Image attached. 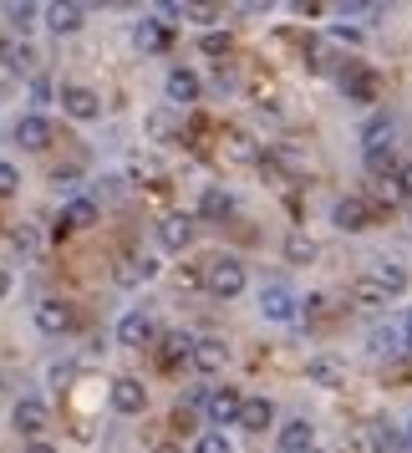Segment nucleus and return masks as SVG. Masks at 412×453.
Instances as JSON below:
<instances>
[{
  "mask_svg": "<svg viewBox=\"0 0 412 453\" xmlns=\"http://www.w3.org/2000/svg\"><path fill=\"white\" fill-rule=\"evenodd\" d=\"M245 286H249L245 260L214 255V260L204 265V296H214V301H234V296H245Z\"/></svg>",
  "mask_w": 412,
  "mask_h": 453,
  "instance_id": "obj_1",
  "label": "nucleus"
},
{
  "mask_svg": "<svg viewBox=\"0 0 412 453\" xmlns=\"http://www.w3.org/2000/svg\"><path fill=\"white\" fill-rule=\"evenodd\" d=\"M107 403H112V412H118V418H138V412L148 408L143 377H112V388H107Z\"/></svg>",
  "mask_w": 412,
  "mask_h": 453,
  "instance_id": "obj_2",
  "label": "nucleus"
},
{
  "mask_svg": "<svg viewBox=\"0 0 412 453\" xmlns=\"http://www.w3.org/2000/svg\"><path fill=\"white\" fill-rule=\"evenodd\" d=\"M72 326H77V311L66 306L62 296H46L42 306H36V331L42 336H66Z\"/></svg>",
  "mask_w": 412,
  "mask_h": 453,
  "instance_id": "obj_3",
  "label": "nucleus"
},
{
  "mask_svg": "<svg viewBox=\"0 0 412 453\" xmlns=\"http://www.w3.org/2000/svg\"><path fill=\"white\" fill-rule=\"evenodd\" d=\"M199 92H204L199 72H188V66H173V72H168V82H164L168 107H194V103H199Z\"/></svg>",
  "mask_w": 412,
  "mask_h": 453,
  "instance_id": "obj_4",
  "label": "nucleus"
},
{
  "mask_svg": "<svg viewBox=\"0 0 412 453\" xmlns=\"http://www.w3.org/2000/svg\"><path fill=\"white\" fill-rule=\"evenodd\" d=\"M51 133H57V127H51V118H42V112H26L11 138H16L26 153H42V148H51Z\"/></svg>",
  "mask_w": 412,
  "mask_h": 453,
  "instance_id": "obj_5",
  "label": "nucleus"
},
{
  "mask_svg": "<svg viewBox=\"0 0 412 453\" xmlns=\"http://www.w3.org/2000/svg\"><path fill=\"white\" fill-rule=\"evenodd\" d=\"M158 240H164V250H173V255H184L188 245H194V214H164L158 219Z\"/></svg>",
  "mask_w": 412,
  "mask_h": 453,
  "instance_id": "obj_6",
  "label": "nucleus"
},
{
  "mask_svg": "<svg viewBox=\"0 0 412 453\" xmlns=\"http://www.w3.org/2000/svg\"><path fill=\"white\" fill-rule=\"evenodd\" d=\"M341 92H347L351 103H377L382 77H377L371 66H347V72H341Z\"/></svg>",
  "mask_w": 412,
  "mask_h": 453,
  "instance_id": "obj_7",
  "label": "nucleus"
},
{
  "mask_svg": "<svg viewBox=\"0 0 412 453\" xmlns=\"http://www.w3.org/2000/svg\"><path fill=\"white\" fill-rule=\"evenodd\" d=\"M62 112L77 118V123H92V118L103 112V97H97L92 87H62Z\"/></svg>",
  "mask_w": 412,
  "mask_h": 453,
  "instance_id": "obj_8",
  "label": "nucleus"
},
{
  "mask_svg": "<svg viewBox=\"0 0 412 453\" xmlns=\"http://www.w3.org/2000/svg\"><path fill=\"white\" fill-rule=\"evenodd\" d=\"M219 148H225L229 164H260V158H265V153H260V143H255V133H245V127H225Z\"/></svg>",
  "mask_w": 412,
  "mask_h": 453,
  "instance_id": "obj_9",
  "label": "nucleus"
},
{
  "mask_svg": "<svg viewBox=\"0 0 412 453\" xmlns=\"http://www.w3.org/2000/svg\"><path fill=\"white\" fill-rule=\"evenodd\" d=\"M11 423H16V433H26V438L36 443V433L46 428V403H42V397H16V408H11Z\"/></svg>",
  "mask_w": 412,
  "mask_h": 453,
  "instance_id": "obj_10",
  "label": "nucleus"
},
{
  "mask_svg": "<svg viewBox=\"0 0 412 453\" xmlns=\"http://www.w3.org/2000/svg\"><path fill=\"white\" fill-rule=\"evenodd\" d=\"M46 26L57 31V36H77L87 26V5H77V0H57V5H46Z\"/></svg>",
  "mask_w": 412,
  "mask_h": 453,
  "instance_id": "obj_11",
  "label": "nucleus"
},
{
  "mask_svg": "<svg viewBox=\"0 0 412 453\" xmlns=\"http://www.w3.org/2000/svg\"><path fill=\"white\" fill-rule=\"evenodd\" d=\"M295 311H301L295 290H286V286H265V296H260V316H265V321H295Z\"/></svg>",
  "mask_w": 412,
  "mask_h": 453,
  "instance_id": "obj_12",
  "label": "nucleus"
},
{
  "mask_svg": "<svg viewBox=\"0 0 412 453\" xmlns=\"http://www.w3.org/2000/svg\"><path fill=\"white\" fill-rule=\"evenodd\" d=\"M225 362H229V342L225 336H199V347H194V372L214 377V372H225Z\"/></svg>",
  "mask_w": 412,
  "mask_h": 453,
  "instance_id": "obj_13",
  "label": "nucleus"
},
{
  "mask_svg": "<svg viewBox=\"0 0 412 453\" xmlns=\"http://www.w3.org/2000/svg\"><path fill=\"white\" fill-rule=\"evenodd\" d=\"M306 377L316 382V388H341V382H347V362L331 357V351H321V357H310L306 362Z\"/></svg>",
  "mask_w": 412,
  "mask_h": 453,
  "instance_id": "obj_14",
  "label": "nucleus"
},
{
  "mask_svg": "<svg viewBox=\"0 0 412 453\" xmlns=\"http://www.w3.org/2000/svg\"><path fill=\"white\" fill-rule=\"evenodd\" d=\"M194 347H199V336H194V331H168L164 342H158V362H164V367L194 362Z\"/></svg>",
  "mask_w": 412,
  "mask_h": 453,
  "instance_id": "obj_15",
  "label": "nucleus"
},
{
  "mask_svg": "<svg viewBox=\"0 0 412 453\" xmlns=\"http://www.w3.org/2000/svg\"><path fill=\"white\" fill-rule=\"evenodd\" d=\"M240 408H245V397L234 388H219V392H209V418L219 423V433H225V423H240Z\"/></svg>",
  "mask_w": 412,
  "mask_h": 453,
  "instance_id": "obj_16",
  "label": "nucleus"
},
{
  "mask_svg": "<svg viewBox=\"0 0 412 453\" xmlns=\"http://www.w3.org/2000/svg\"><path fill=\"white\" fill-rule=\"evenodd\" d=\"M331 225L347 229V234H356V229L371 225V209L362 204V199H336V209H331Z\"/></svg>",
  "mask_w": 412,
  "mask_h": 453,
  "instance_id": "obj_17",
  "label": "nucleus"
},
{
  "mask_svg": "<svg viewBox=\"0 0 412 453\" xmlns=\"http://www.w3.org/2000/svg\"><path fill=\"white\" fill-rule=\"evenodd\" d=\"M97 219V204L92 199H72V204H62V214H57V240H66L72 229H82Z\"/></svg>",
  "mask_w": 412,
  "mask_h": 453,
  "instance_id": "obj_18",
  "label": "nucleus"
},
{
  "mask_svg": "<svg viewBox=\"0 0 412 453\" xmlns=\"http://www.w3.org/2000/svg\"><path fill=\"white\" fill-rule=\"evenodd\" d=\"M118 342H123V347H148V342H158V336H153V321H148L143 311H127L123 321H118Z\"/></svg>",
  "mask_w": 412,
  "mask_h": 453,
  "instance_id": "obj_19",
  "label": "nucleus"
},
{
  "mask_svg": "<svg viewBox=\"0 0 412 453\" xmlns=\"http://www.w3.org/2000/svg\"><path fill=\"white\" fill-rule=\"evenodd\" d=\"M199 214H204V219H229V214H234V194L219 188V184H209L204 194H199Z\"/></svg>",
  "mask_w": 412,
  "mask_h": 453,
  "instance_id": "obj_20",
  "label": "nucleus"
},
{
  "mask_svg": "<svg viewBox=\"0 0 412 453\" xmlns=\"http://www.w3.org/2000/svg\"><path fill=\"white\" fill-rule=\"evenodd\" d=\"M316 443V428H310L306 418H290L286 428H280V453H306Z\"/></svg>",
  "mask_w": 412,
  "mask_h": 453,
  "instance_id": "obj_21",
  "label": "nucleus"
},
{
  "mask_svg": "<svg viewBox=\"0 0 412 453\" xmlns=\"http://www.w3.org/2000/svg\"><path fill=\"white\" fill-rule=\"evenodd\" d=\"M392 118L387 112H377V118H371L367 127H362V153H382V148H392Z\"/></svg>",
  "mask_w": 412,
  "mask_h": 453,
  "instance_id": "obj_22",
  "label": "nucleus"
},
{
  "mask_svg": "<svg viewBox=\"0 0 412 453\" xmlns=\"http://www.w3.org/2000/svg\"><path fill=\"white\" fill-rule=\"evenodd\" d=\"M275 408H270V397H245V408H240V428L245 433H265Z\"/></svg>",
  "mask_w": 412,
  "mask_h": 453,
  "instance_id": "obj_23",
  "label": "nucleus"
},
{
  "mask_svg": "<svg viewBox=\"0 0 412 453\" xmlns=\"http://www.w3.org/2000/svg\"><path fill=\"white\" fill-rule=\"evenodd\" d=\"M371 280L387 290V296H402V290H408V270L397 265V260H377V265H371Z\"/></svg>",
  "mask_w": 412,
  "mask_h": 453,
  "instance_id": "obj_24",
  "label": "nucleus"
},
{
  "mask_svg": "<svg viewBox=\"0 0 412 453\" xmlns=\"http://www.w3.org/2000/svg\"><path fill=\"white\" fill-rule=\"evenodd\" d=\"M133 42H138V51H164L168 46V26L158 21V16H148V21H138Z\"/></svg>",
  "mask_w": 412,
  "mask_h": 453,
  "instance_id": "obj_25",
  "label": "nucleus"
},
{
  "mask_svg": "<svg viewBox=\"0 0 412 453\" xmlns=\"http://www.w3.org/2000/svg\"><path fill=\"white\" fill-rule=\"evenodd\" d=\"M367 347L377 351V357H397V351H408V342H402V326H377L367 336Z\"/></svg>",
  "mask_w": 412,
  "mask_h": 453,
  "instance_id": "obj_26",
  "label": "nucleus"
},
{
  "mask_svg": "<svg viewBox=\"0 0 412 453\" xmlns=\"http://www.w3.org/2000/svg\"><path fill=\"white\" fill-rule=\"evenodd\" d=\"M286 260H290V265H310V260H316V240H310V234H301V229H295V234H286Z\"/></svg>",
  "mask_w": 412,
  "mask_h": 453,
  "instance_id": "obj_27",
  "label": "nucleus"
},
{
  "mask_svg": "<svg viewBox=\"0 0 412 453\" xmlns=\"http://www.w3.org/2000/svg\"><path fill=\"white\" fill-rule=\"evenodd\" d=\"M153 275H158V260H143V255L118 265V280H123V286H138V280H153Z\"/></svg>",
  "mask_w": 412,
  "mask_h": 453,
  "instance_id": "obj_28",
  "label": "nucleus"
},
{
  "mask_svg": "<svg viewBox=\"0 0 412 453\" xmlns=\"http://www.w3.org/2000/svg\"><path fill=\"white\" fill-rule=\"evenodd\" d=\"M408 449H412V438H402V433L387 428V423L371 433V453H408Z\"/></svg>",
  "mask_w": 412,
  "mask_h": 453,
  "instance_id": "obj_29",
  "label": "nucleus"
},
{
  "mask_svg": "<svg viewBox=\"0 0 412 453\" xmlns=\"http://www.w3.org/2000/svg\"><path fill=\"white\" fill-rule=\"evenodd\" d=\"M11 250H16L21 260H36V250H42V234H36V225L11 229Z\"/></svg>",
  "mask_w": 412,
  "mask_h": 453,
  "instance_id": "obj_30",
  "label": "nucleus"
},
{
  "mask_svg": "<svg viewBox=\"0 0 412 453\" xmlns=\"http://www.w3.org/2000/svg\"><path fill=\"white\" fill-rule=\"evenodd\" d=\"M0 62H5V66H11V72H21V77H26V72H36V51H31V46H5V51H0Z\"/></svg>",
  "mask_w": 412,
  "mask_h": 453,
  "instance_id": "obj_31",
  "label": "nucleus"
},
{
  "mask_svg": "<svg viewBox=\"0 0 412 453\" xmlns=\"http://www.w3.org/2000/svg\"><path fill=\"white\" fill-rule=\"evenodd\" d=\"M356 301H362V306H387L392 296H387L382 286H377L371 275H362V280H356Z\"/></svg>",
  "mask_w": 412,
  "mask_h": 453,
  "instance_id": "obj_32",
  "label": "nucleus"
},
{
  "mask_svg": "<svg viewBox=\"0 0 412 453\" xmlns=\"http://www.w3.org/2000/svg\"><path fill=\"white\" fill-rule=\"evenodd\" d=\"M36 16H46V5H31V0L11 5V26H16V31H31V26H36Z\"/></svg>",
  "mask_w": 412,
  "mask_h": 453,
  "instance_id": "obj_33",
  "label": "nucleus"
},
{
  "mask_svg": "<svg viewBox=\"0 0 412 453\" xmlns=\"http://www.w3.org/2000/svg\"><path fill=\"white\" fill-rule=\"evenodd\" d=\"M148 133H153V138H173V133H179V118H173L168 107H158V112L148 118Z\"/></svg>",
  "mask_w": 412,
  "mask_h": 453,
  "instance_id": "obj_34",
  "label": "nucleus"
},
{
  "mask_svg": "<svg viewBox=\"0 0 412 453\" xmlns=\"http://www.w3.org/2000/svg\"><path fill=\"white\" fill-rule=\"evenodd\" d=\"M194 453H234V449H229L225 433L214 428V433H199V438H194Z\"/></svg>",
  "mask_w": 412,
  "mask_h": 453,
  "instance_id": "obj_35",
  "label": "nucleus"
},
{
  "mask_svg": "<svg viewBox=\"0 0 412 453\" xmlns=\"http://www.w3.org/2000/svg\"><path fill=\"white\" fill-rule=\"evenodd\" d=\"M11 194H21V168L0 158V199H11Z\"/></svg>",
  "mask_w": 412,
  "mask_h": 453,
  "instance_id": "obj_36",
  "label": "nucleus"
},
{
  "mask_svg": "<svg viewBox=\"0 0 412 453\" xmlns=\"http://www.w3.org/2000/svg\"><path fill=\"white\" fill-rule=\"evenodd\" d=\"M367 168L377 173V179H387L392 168H397V153H392V148H382V153H367ZM392 179H397V173H392Z\"/></svg>",
  "mask_w": 412,
  "mask_h": 453,
  "instance_id": "obj_37",
  "label": "nucleus"
},
{
  "mask_svg": "<svg viewBox=\"0 0 412 453\" xmlns=\"http://www.w3.org/2000/svg\"><path fill=\"white\" fill-rule=\"evenodd\" d=\"M204 57H229V31H209L204 42H199Z\"/></svg>",
  "mask_w": 412,
  "mask_h": 453,
  "instance_id": "obj_38",
  "label": "nucleus"
},
{
  "mask_svg": "<svg viewBox=\"0 0 412 453\" xmlns=\"http://www.w3.org/2000/svg\"><path fill=\"white\" fill-rule=\"evenodd\" d=\"M51 97H57V92H51V82H46V77H31V103L42 107V103H51Z\"/></svg>",
  "mask_w": 412,
  "mask_h": 453,
  "instance_id": "obj_39",
  "label": "nucleus"
},
{
  "mask_svg": "<svg viewBox=\"0 0 412 453\" xmlns=\"http://www.w3.org/2000/svg\"><path fill=\"white\" fill-rule=\"evenodd\" d=\"M77 179H82V168H72V164H66V168H57V173H51V184H57V188H72V184H77Z\"/></svg>",
  "mask_w": 412,
  "mask_h": 453,
  "instance_id": "obj_40",
  "label": "nucleus"
},
{
  "mask_svg": "<svg viewBox=\"0 0 412 453\" xmlns=\"http://www.w3.org/2000/svg\"><path fill=\"white\" fill-rule=\"evenodd\" d=\"M219 16V5H188V21H199V26H209Z\"/></svg>",
  "mask_w": 412,
  "mask_h": 453,
  "instance_id": "obj_41",
  "label": "nucleus"
},
{
  "mask_svg": "<svg viewBox=\"0 0 412 453\" xmlns=\"http://www.w3.org/2000/svg\"><path fill=\"white\" fill-rule=\"evenodd\" d=\"M397 194H408V199H412V164L397 168Z\"/></svg>",
  "mask_w": 412,
  "mask_h": 453,
  "instance_id": "obj_42",
  "label": "nucleus"
},
{
  "mask_svg": "<svg viewBox=\"0 0 412 453\" xmlns=\"http://www.w3.org/2000/svg\"><path fill=\"white\" fill-rule=\"evenodd\" d=\"M179 286L194 290V286H204V275H199V270H179Z\"/></svg>",
  "mask_w": 412,
  "mask_h": 453,
  "instance_id": "obj_43",
  "label": "nucleus"
},
{
  "mask_svg": "<svg viewBox=\"0 0 412 453\" xmlns=\"http://www.w3.org/2000/svg\"><path fill=\"white\" fill-rule=\"evenodd\" d=\"M21 453H57V449H51V443H42V438H36V443H26Z\"/></svg>",
  "mask_w": 412,
  "mask_h": 453,
  "instance_id": "obj_44",
  "label": "nucleus"
},
{
  "mask_svg": "<svg viewBox=\"0 0 412 453\" xmlns=\"http://www.w3.org/2000/svg\"><path fill=\"white\" fill-rule=\"evenodd\" d=\"M5 296H11V275H5V270H0V301H5Z\"/></svg>",
  "mask_w": 412,
  "mask_h": 453,
  "instance_id": "obj_45",
  "label": "nucleus"
},
{
  "mask_svg": "<svg viewBox=\"0 0 412 453\" xmlns=\"http://www.w3.org/2000/svg\"><path fill=\"white\" fill-rule=\"evenodd\" d=\"M402 342H408V351H412V316L402 321Z\"/></svg>",
  "mask_w": 412,
  "mask_h": 453,
  "instance_id": "obj_46",
  "label": "nucleus"
},
{
  "mask_svg": "<svg viewBox=\"0 0 412 453\" xmlns=\"http://www.w3.org/2000/svg\"><path fill=\"white\" fill-rule=\"evenodd\" d=\"M158 453H168V449H158Z\"/></svg>",
  "mask_w": 412,
  "mask_h": 453,
  "instance_id": "obj_47",
  "label": "nucleus"
}]
</instances>
